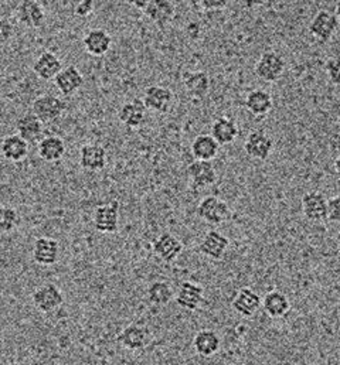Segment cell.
I'll return each mask as SVG.
<instances>
[{"mask_svg": "<svg viewBox=\"0 0 340 365\" xmlns=\"http://www.w3.org/2000/svg\"><path fill=\"white\" fill-rule=\"evenodd\" d=\"M335 170H336V173L340 176V155L336 158V160H335Z\"/></svg>", "mask_w": 340, "mask_h": 365, "instance_id": "41", "label": "cell"}, {"mask_svg": "<svg viewBox=\"0 0 340 365\" xmlns=\"http://www.w3.org/2000/svg\"><path fill=\"white\" fill-rule=\"evenodd\" d=\"M119 210L121 204L118 200H111L95 208L92 215L94 228L102 234H114L119 227Z\"/></svg>", "mask_w": 340, "mask_h": 365, "instance_id": "4", "label": "cell"}, {"mask_svg": "<svg viewBox=\"0 0 340 365\" xmlns=\"http://www.w3.org/2000/svg\"><path fill=\"white\" fill-rule=\"evenodd\" d=\"M142 101L148 109L166 113L173 102V92L162 86H151L145 90V96Z\"/></svg>", "mask_w": 340, "mask_h": 365, "instance_id": "24", "label": "cell"}, {"mask_svg": "<svg viewBox=\"0 0 340 365\" xmlns=\"http://www.w3.org/2000/svg\"><path fill=\"white\" fill-rule=\"evenodd\" d=\"M261 309L271 319H282L291 310V302L288 296L279 290H272L262 297Z\"/></svg>", "mask_w": 340, "mask_h": 365, "instance_id": "22", "label": "cell"}, {"mask_svg": "<svg viewBox=\"0 0 340 365\" xmlns=\"http://www.w3.org/2000/svg\"><path fill=\"white\" fill-rule=\"evenodd\" d=\"M60 244L50 237H39L34 240L31 258L39 267H53L60 259Z\"/></svg>", "mask_w": 340, "mask_h": 365, "instance_id": "8", "label": "cell"}, {"mask_svg": "<svg viewBox=\"0 0 340 365\" xmlns=\"http://www.w3.org/2000/svg\"><path fill=\"white\" fill-rule=\"evenodd\" d=\"M148 1H149V0H136V1H131V3H132L134 7H136L138 10H142V11H144V10L146 9V6H148Z\"/></svg>", "mask_w": 340, "mask_h": 365, "instance_id": "40", "label": "cell"}, {"mask_svg": "<svg viewBox=\"0 0 340 365\" xmlns=\"http://www.w3.org/2000/svg\"><path fill=\"white\" fill-rule=\"evenodd\" d=\"M301 204L306 220L312 222H322L328 220V198L324 192L309 191L302 197Z\"/></svg>", "mask_w": 340, "mask_h": 365, "instance_id": "10", "label": "cell"}, {"mask_svg": "<svg viewBox=\"0 0 340 365\" xmlns=\"http://www.w3.org/2000/svg\"><path fill=\"white\" fill-rule=\"evenodd\" d=\"M16 16L19 23L27 29H40L46 23V11L37 0H24L19 3Z\"/></svg>", "mask_w": 340, "mask_h": 365, "instance_id": "11", "label": "cell"}, {"mask_svg": "<svg viewBox=\"0 0 340 365\" xmlns=\"http://www.w3.org/2000/svg\"><path fill=\"white\" fill-rule=\"evenodd\" d=\"M244 150L255 160H266L274 150V139L265 130H253L244 142Z\"/></svg>", "mask_w": 340, "mask_h": 365, "instance_id": "13", "label": "cell"}, {"mask_svg": "<svg viewBox=\"0 0 340 365\" xmlns=\"http://www.w3.org/2000/svg\"><path fill=\"white\" fill-rule=\"evenodd\" d=\"M197 215L210 225H221L233 215L230 205L216 195L204 197L197 205Z\"/></svg>", "mask_w": 340, "mask_h": 365, "instance_id": "1", "label": "cell"}, {"mask_svg": "<svg viewBox=\"0 0 340 365\" xmlns=\"http://www.w3.org/2000/svg\"><path fill=\"white\" fill-rule=\"evenodd\" d=\"M14 34L11 23L6 17H0V44H6Z\"/></svg>", "mask_w": 340, "mask_h": 365, "instance_id": "37", "label": "cell"}, {"mask_svg": "<svg viewBox=\"0 0 340 365\" xmlns=\"http://www.w3.org/2000/svg\"><path fill=\"white\" fill-rule=\"evenodd\" d=\"M174 299L181 309L187 312H194L204 302V289L197 283L186 280L181 282Z\"/></svg>", "mask_w": 340, "mask_h": 365, "instance_id": "15", "label": "cell"}, {"mask_svg": "<svg viewBox=\"0 0 340 365\" xmlns=\"http://www.w3.org/2000/svg\"><path fill=\"white\" fill-rule=\"evenodd\" d=\"M227 0H201L199 1V6L201 10L206 11H214V10H221L227 7Z\"/></svg>", "mask_w": 340, "mask_h": 365, "instance_id": "39", "label": "cell"}, {"mask_svg": "<svg viewBox=\"0 0 340 365\" xmlns=\"http://www.w3.org/2000/svg\"><path fill=\"white\" fill-rule=\"evenodd\" d=\"M210 135L216 139V142L220 146H226V145L233 143L239 138L240 129H239L234 119L221 116V118L216 119L214 123L211 125V133Z\"/></svg>", "mask_w": 340, "mask_h": 365, "instance_id": "29", "label": "cell"}, {"mask_svg": "<svg viewBox=\"0 0 340 365\" xmlns=\"http://www.w3.org/2000/svg\"><path fill=\"white\" fill-rule=\"evenodd\" d=\"M325 71L329 81L335 86H340V54L331 57L325 64Z\"/></svg>", "mask_w": 340, "mask_h": 365, "instance_id": "35", "label": "cell"}, {"mask_svg": "<svg viewBox=\"0 0 340 365\" xmlns=\"http://www.w3.org/2000/svg\"><path fill=\"white\" fill-rule=\"evenodd\" d=\"M94 10H95V3L92 0H83L76 4L74 14L79 17H88L94 13Z\"/></svg>", "mask_w": 340, "mask_h": 365, "instance_id": "38", "label": "cell"}, {"mask_svg": "<svg viewBox=\"0 0 340 365\" xmlns=\"http://www.w3.org/2000/svg\"><path fill=\"white\" fill-rule=\"evenodd\" d=\"M187 178L194 190H201L216 182L217 170L211 162L196 160L187 166Z\"/></svg>", "mask_w": 340, "mask_h": 365, "instance_id": "12", "label": "cell"}, {"mask_svg": "<svg viewBox=\"0 0 340 365\" xmlns=\"http://www.w3.org/2000/svg\"><path fill=\"white\" fill-rule=\"evenodd\" d=\"M339 20L336 19L335 13H331L329 10H321L312 19L309 24V33L315 40L325 44L331 41V38L335 36V33L339 29Z\"/></svg>", "mask_w": 340, "mask_h": 365, "instance_id": "6", "label": "cell"}, {"mask_svg": "<svg viewBox=\"0 0 340 365\" xmlns=\"http://www.w3.org/2000/svg\"><path fill=\"white\" fill-rule=\"evenodd\" d=\"M84 86V76L76 66H69L63 68L54 78V87L60 93L71 96Z\"/></svg>", "mask_w": 340, "mask_h": 365, "instance_id": "20", "label": "cell"}, {"mask_svg": "<svg viewBox=\"0 0 340 365\" xmlns=\"http://www.w3.org/2000/svg\"><path fill=\"white\" fill-rule=\"evenodd\" d=\"M183 84L187 93L194 99H203L210 90V78L204 71L184 73Z\"/></svg>", "mask_w": 340, "mask_h": 365, "instance_id": "31", "label": "cell"}, {"mask_svg": "<svg viewBox=\"0 0 340 365\" xmlns=\"http://www.w3.org/2000/svg\"><path fill=\"white\" fill-rule=\"evenodd\" d=\"M335 16H336V19L339 20L340 23V1L336 3V7H335Z\"/></svg>", "mask_w": 340, "mask_h": 365, "instance_id": "42", "label": "cell"}, {"mask_svg": "<svg viewBox=\"0 0 340 365\" xmlns=\"http://www.w3.org/2000/svg\"><path fill=\"white\" fill-rule=\"evenodd\" d=\"M20 224V217L16 208L0 202V234L14 231Z\"/></svg>", "mask_w": 340, "mask_h": 365, "instance_id": "34", "label": "cell"}, {"mask_svg": "<svg viewBox=\"0 0 340 365\" xmlns=\"http://www.w3.org/2000/svg\"><path fill=\"white\" fill-rule=\"evenodd\" d=\"M286 68L284 57L276 51H265L255 64V74L265 83H276L282 78Z\"/></svg>", "mask_w": 340, "mask_h": 365, "instance_id": "3", "label": "cell"}, {"mask_svg": "<svg viewBox=\"0 0 340 365\" xmlns=\"http://www.w3.org/2000/svg\"><path fill=\"white\" fill-rule=\"evenodd\" d=\"M146 112H148V108L145 106L144 101L134 99L121 106V109L118 112V119L126 128L136 129V128L142 126L144 122L146 120Z\"/></svg>", "mask_w": 340, "mask_h": 365, "instance_id": "18", "label": "cell"}, {"mask_svg": "<svg viewBox=\"0 0 340 365\" xmlns=\"http://www.w3.org/2000/svg\"><path fill=\"white\" fill-rule=\"evenodd\" d=\"M85 51L94 57L105 56L112 46V37L104 29H91L83 38Z\"/></svg>", "mask_w": 340, "mask_h": 365, "instance_id": "23", "label": "cell"}, {"mask_svg": "<svg viewBox=\"0 0 340 365\" xmlns=\"http://www.w3.org/2000/svg\"><path fill=\"white\" fill-rule=\"evenodd\" d=\"M152 251L158 259L165 264H171L183 252V244L173 234L164 232L154 241Z\"/></svg>", "mask_w": 340, "mask_h": 365, "instance_id": "14", "label": "cell"}, {"mask_svg": "<svg viewBox=\"0 0 340 365\" xmlns=\"http://www.w3.org/2000/svg\"><path fill=\"white\" fill-rule=\"evenodd\" d=\"M244 105L251 115H254L256 118H262L271 112L274 101L269 92L254 90L247 95Z\"/></svg>", "mask_w": 340, "mask_h": 365, "instance_id": "32", "label": "cell"}, {"mask_svg": "<svg viewBox=\"0 0 340 365\" xmlns=\"http://www.w3.org/2000/svg\"><path fill=\"white\" fill-rule=\"evenodd\" d=\"M190 149L196 160L211 162L219 155L220 145L211 135H199L193 139Z\"/></svg>", "mask_w": 340, "mask_h": 365, "instance_id": "30", "label": "cell"}, {"mask_svg": "<svg viewBox=\"0 0 340 365\" xmlns=\"http://www.w3.org/2000/svg\"><path fill=\"white\" fill-rule=\"evenodd\" d=\"M144 13L161 29H164L173 20L176 6L170 0H149Z\"/></svg>", "mask_w": 340, "mask_h": 365, "instance_id": "28", "label": "cell"}, {"mask_svg": "<svg viewBox=\"0 0 340 365\" xmlns=\"http://www.w3.org/2000/svg\"><path fill=\"white\" fill-rule=\"evenodd\" d=\"M221 339L214 330H200L193 339V349L200 357L210 359L220 351Z\"/></svg>", "mask_w": 340, "mask_h": 365, "instance_id": "25", "label": "cell"}, {"mask_svg": "<svg viewBox=\"0 0 340 365\" xmlns=\"http://www.w3.org/2000/svg\"><path fill=\"white\" fill-rule=\"evenodd\" d=\"M31 303L37 312L50 314L63 306L64 294L57 284L44 283L31 293Z\"/></svg>", "mask_w": 340, "mask_h": 365, "instance_id": "2", "label": "cell"}, {"mask_svg": "<svg viewBox=\"0 0 340 365\" xmlns=\"http://www.w3.org/2000/svg\"><path fill=\"white\" fill-rule=\"evenodd\" d=\"M328 220L340 224V194L328 200Z\"/></svg>", "mask_w": 340, "mask_h": 365, "instance_id": "36", "label": "cell"}, {"mask_svg": "<svg viewBox=\"0 0 340 365\" xmlns=\"http://www.w3.org/2000/svg\"><path fill=\"white\" fill-rule=\"evenodd\" d=\"M108 155L104 146L98 143H86L80 149L79 163L86 172H101L105 169Z\"/></svg>", "mask_w": 340, "mask_h": 365, "instance_id": "16", "label": "cell"}, {"mask_svg": "<svg viewBox=\"0 0 340 365\" xmlns=\"http://www.w3.org/2000/svg\"><path fill=\"white\" fill-rule=\"evenodd\" d=\"M63 70L61 60L51 51H43L33 64V73L43 81H50L59 76Z\"/></svg>", "mask_w": 340, "mask_h": 365, "instance_id": "19", "label": "cell"}, {"mask_svg": "<svg viewBox=\"0 0 340 365\" xmlns=\"http://www.w3.org/2000/svg\"><path fill=\"white\" fill-rule=\"evenodd\" d=\"M229 365H236V364H229Z\"/></svg>", "mask_w": 340, "mask_h": 365, "instance_id": "43", "label": "cell"}, {"mask_svg": "<svg viewBox=\"0 0 340 365\" xmlns=\"http://www.w3.org/2000/svg\"><path fill=\"white\" fill-rule=\"evenodd\" d=\"M0 156L10 163H20L29 156V143L17 133L7 135L0 140Z\"/></svg>", "mask_w": 340, "mask_h": 365, "instance_id": "17", "label": "cell"}, {"mask_svg": "<svg viewBox=\"0 0 340 365\" xmlns=\"http://www.w3.org/2000/svg\"><path fill=\"white\" fill-rule=\"evenodd\" d=\"M16 132L30 145L41 138L44 132V123L36 115L24 113L16 120Z\"/></svg>", "mask_w": 340, "mask_h": 365, "instance_id": "26", "label": "cell"}, {"mask_svg": "<svg viewBox=\"0 0 340 365\" xmlns=\"http://www.w3.org/2000/svg\"><path fill=\"white\" fill-rule=\"evenodd\" d=\"M67 109L66 102L51 93L40 95L31 105V113L36 115L43 123H51L57 120Z\"/></svg>", "mask_w": 340, "mask_h": 365, "instance_id": "5", "label": "cell"}, {"mask_svg": "<svg viewBox=\"0 0 340 365\" xmlns=\"http://www.w3.org/2000/svg\"><path fill=\"white\" fill-rule=\"evenodd\" d=\"M67 152L66 142L59 136H46L39 142V158L47 163L60 162Z\"/></svg>", "mask_w": 340, "mask_h": 365, "instance_id": "27", "label": "cell"}, {"mask_svg": "<svg viewBox=\"0 0 340 365\" xmlns=\"http://www.w3.org/2000/svg\"><path fill=\"white\" fill-rule=\"evenodd\" d=\"M152 339V331L146 326L132 323L121 331L118 336V343L129 351H139L146 349Z\"/></svg>", "mask_w": 340, "mask_h": 365, "instance_id": "7", "label": "cell"}, {"mask_svg": "<svg viewBox=\"0 0 340 365\" xmlns=\"http://www.w3.org/2000/svg\"><path fill=\"white\" fill-rule=\"evenodd\" d=\"M261 303H262V299L259 297V294L256 292L250 287H241L236 293V296L231 302V306L240 316L253 317L255 313L261 309Z\"/></svg>", "mask_w": 340, "mask_h": 365, "instance_id": "21", "label": "cell"}, {"mask_svg": "<svg viewBox=\"0 0 340 365\" xmlns=\"http://www.w3.org/2000/svg\"><path fill=\"white\" fill-rule=\"evenodd\" d=\"M146 296L152 304L162 307L169 304L171 299L174 297V293L170 283L165 280H156L148 286Z\"/></svg>", "mask_w": 340, "mask_h": 365, "instance_id": "33", "label": "cell"}, {"mask_svg": "<svg viewBox=\"0 0 340 365\" xmlns=\"http://www.w3.org/2000/svg\"><path fill=\"white\" fill-rule=\"evenodd\" d=\"M229 248H230V240L224 234L216 230H211L207 234H204V237L199 244V252L213 261L223 259Z\"/></svg>", "mask_w": 340, "mask_h": 365, "instance_id": "9", "label": "cell"}]
</instances>
